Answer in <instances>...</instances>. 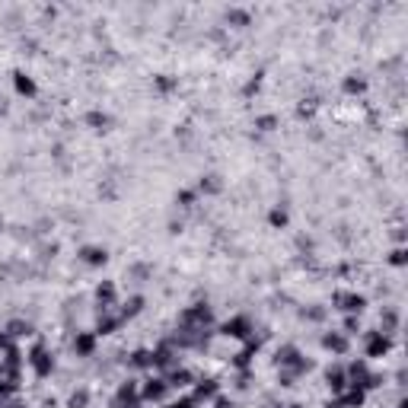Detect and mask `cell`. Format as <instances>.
Returning a JSON list of instances; mask_svg holds the SVG:
<instances>
[{
    "mask_svg": "<svg viewBox=\"0 0 408 408\" xmlns=\"http://www.w3.org/2000/svg\"><path fill=\"white\" fill-rule=\"evenodd\" d=\"M29 364L35 367V373H39V376H48V373H51V357L45 354V348H35L32 357H29Z\"/></svg>",
    "mask_w": 408,
    "mask_h": 408,
    "instance_id": "obj_1",
    "label": "cell"
},
{
    "mask_svg": "<svg viewBox=\"0 0 408 408\" xmlns=\"http://www.w3.org/2000/svg\"><path fill=\"white\" fill-rule=\"evenodd\" d=\"M335 300L344 303V309H348V313H361V309L367 306V297H361V294H338Z\"/></svg>",
    "mask_w": 408,
    "mask_h": 408,
    "instance_id": "obj_2",
    "label": "cell"
},
{
    "mask_svg": "<svg viewBox=\"0 0 408 408\" xmlns=\"http://www.w3.org/2000/svg\"><path fill=\"white\" fill-rule=\"evenodd\" d=\"M389 351V338L386 335H380V332H373L370 335V344H367V354L370 357H380V354H386Z\"/></svg>",
    "mask_w": 408,
    "mask_h": 408,
    "instance_id": "obj_3",
    "label": "cell"
},
{
    "mask_svg": "<svg viewBox=\"0 0 408 408\" xmlns=\"http://www.w3.org/2000/svg\"><path fill=\"white\" fill-rule=\"evenodd\" d=\"M223 332L233 335V338H246V335H249V322L246 319H233V322H227V325H223Z\"/></svg>",
    "mask_w": 408,
    "mask_h": 408,
    "instance_id": "obj_4",
    "label": "cell"
},
{
    "mask_svg": "<svg viewBox=\"0 0 408 408\" xmlns=\"http://www.w3.org/2000/svg\"><path fill=\"white\" fill-rule=\"evenodd\" d=\"M322 344H325L328 351H338V354H342L344 348H348V342H344V335H338V332H332V335H325V338H322Z\"/></svg>",
    "mask_w": 408,
    "mask_h": 408,
    "instance_id": "obj_5",
    "label": "cell"
},
{
    "mask_svg": "<svg viewBox=\"0 0 408 408\" xmlns=\"http://www.w3.org/2000/svg\"><path fill=\"white\" fill-rule=\"evenodd\" d=\"M106 258H108L106 249H93V246L83 249V261H86V265H106Z\"/></svg>",
    "mask_w": 408,
    "mask_h": 408,
    "instance_id": "obj_6",
    "label": "cell"
},
{
    "mask_svg": "<svg viewBox=\"0 0 408 408\" xmlns=\"http://www.w3.org/2000/svg\"><path fill=\"white\" fill-rule=\"evenodd\" d=\"M163 392H166V383L163 380H150L147 386H144V399H160Z\"/></svg>",
    "mask_w": 408,
    "mask_h": 408,
    "instance_id": "obj_7",
    "label": "cell"
},
{
    "mask_svg": "<svg viewBox=\"0 0 408 408\" xmlns=\"http://www.w3.org/2000/svg\"><path fill=\"white\" fill-rule=\"evenodd\" d=\"M328 386H332V392H342L348 383H344V373L342 370H328Z\"/></svg>",
    "mask_w": 408,
    "mask_h": 408,
    "instance_id": "obj_8",
    "label": "cell"
},
{
    "mask_svg": "<svg viewBox=\"0 0 408 408\" xmlns=\"http://www.w3.org/2000/svg\"><path fill=\"white\" fill-rule=\"evenodd\" d=\"M74 348L80 351V354H89V351H93V335H77Z\"/></svg>",
    "mask_w": 408,
    "mask_h": 408,
    "instance_id": "obj_9",
    "label": "cell"
},
{
    "mask_svg": "<svg viewBox=\"0 0 408 408\" xmlns=\"http://www.w3.org/2000/svg\"><path fill=\"white\" fill-rule=\"evenodd\" d=\"M16 89H20V93H26V96H32V93H35V83L29 80V77L16 74Z\"/></svg>",
    "mask_w": 408,
    "mask_h": 408,
    "instance_id": "obj_10",
    "label": "cell"
},
{
    "mask_svg": "<svg viewBox=\"0 0 408 408\" xmlns=\"http://www.w3.org/2000/svg\"><path fill=\"white\" fill-rule=\"evenodd\" d=\"M131 364L134 367H147V364H153V354H150V351H137V354L131 357Z\"/></svg>",
    "mask_w": 408,
    "mask_h": 408,
    "instance_id": "obj_11",
    "label": "cell"
},
{
    "mask_svg": "<svg viewBox=\"0 0 408 408\" xmlns=\"http://www.w3.org/2000/svg\"><path fill=\"white\" fill-rule=\"evenodd\" d=\"M188 380H192V373H188V370H175V373L169 376V383H172V386H188Z\"/></svg>",
    "mask_w": 408,
    "mask_h": 408,
    "instance_id": "obj_12",
    "label": "cell"
},
{
    "mask_svg": "<svg viewBox=\"0 0 408 408\" xmlns=\"http://www.w3.org/2000/svg\"><path fill=\"white\" fill-rule=\"evenodd\" d=\"M217 392V383L214 380H201L198 383V395H201V399H204V395H214Z\"/></svg>",
    "mask_w": 408,
    "mask_h": 408,
    "instance_id": "obj_13",
    "label": "cell"
},
{
    "mask_svg": "<svg viewBox=\"0 0 408 408\" xmlns=\"http://www.w3.org/2000/svg\"><path fill=\"white\" fill-rule=\"evenodd\" d=\"M89 402V395H86V389H80V392H74L70 395V408H83Z\"/></svg>",
    "mask_w": 408,
    "mask_h": 408,
    "instance_id": "obj_14",
    "label": "cell"
},
{
    "mask_svg": "<svg viewBox=\"0 0 408 408\" xmlns=\"http://www.w3.org/2000/svg\"><path fill=\"white\" fill-rule=\"evenodd\" d=\"M141 306H144V300H141V297H134V300L125 306V319H128V316H137V313H141Z\"/></svg>",
    "mask_w": 408,
    "mask_h": 408,
    "instance_id": "obj_15",
    "label": "cell"
},
{
    "mask_svg": "<svg viewBox=\"0 0 408 408\" xmlns=\"http://www.w3.org/2000/svg\"><path fill=\"white\" fill-rule=\"evenodd\" d=\"M344 89H348V93H364V89H367V83L351 77V80H344Z\"/></svg>",
    "mask_w": 408,
    "mask_h": 408,
    "instance_id": "obj_16",
    "label": "cell"
},
{
    "mask_svg": "<svg viewBox=\"0 0 408 408\" xmlns=\"http://www.w3.org/2000/svg\"><path fill=\"white\" fill-rule=\"evenodd\" d=\"M96 294H99V300H112V297H115V287H112V284H99V290H96Z\"/></svg>",
    "mask_w": 408,
    "mask_h": 408,
    "instance_id": "obj_17",
    "label": "cell"
},
{
    "mask_svg": "<svg viewBox=\"0 0 408 408\" xmlns=\"http://www.w3.org/2000/svg\"><path fill=\"white\" fill-rule=\"evenodd\" d=\"M89 125H96V128H99V131H102V128H106L108 125V118H106V115H99V112H93V115H89Z\"/></svg>",
    "mask_w": 408,
    "mask_h": 408,
    "instance_id": "obj_18",
    "label": "cell"
},
{
    "mask_svg": "<svg viewBox=\"0 0 408 408\" xmlns=\"http://www.w3.org/2000/svg\"><path fill=\"white\" fill-rule=\"evenodd\" d=\"M217 188H220L217 175H208V182H201V192H217Z\"/></svg>",
    "mask_w": 408,
    "mask_h": 408,
    "instance_id": "obj_19",
    "label": "cell"
},
{
    "mask_svg": "<svg viewBox=\"0 0 408 408\" xmlns=\"http://www.w3.org/2000/svg\"><path fill=\"white\" fill-rule=\"evenodd\" d=\"M10 332H13V335H29V322H13Z\"/></svg>",
    "mask_w": 408,
    "mask_h": 408,
    "instance_id": "obj_20",
    "label": "cell"
},
{
    "mask_svg": "<svg viewBox=\"0 0 408 408\" xmlns=\"http://www.w3.org/2000/svg\"><path fill=\"white\" fill-rule=\"evenodd\" d=\"M271 223H275V227H284V223H287V214H284V211H275V214H271Z\"/></svg>",
    "mask_w": 408,
    "mask_h": 408,
    "instance_id": "obj_21",
    "label": "cell"
},
{
    "mask_svg": "<svg viewBox=\"0 0 408 408\" xmlns=\"http://www.w3.org/2000/svg\"><path fill=\"white\" fill-rule=\"evenodd\" d=\"M258 128H261V131H271V128H275V118H271V115L258 118Z\"/></svg>",
    "mask_w": 408,
    "mask_h": 408,
    "instance_id": "obj_22",
    "label": "cell"
},
{
    "mask_svg": "<svg viewBox=\"0 0 408 408\" xmlns=\"http://www.w3.org/2000/svg\"><path fill=\"white\" fill-rule=\"evenodd\" d=\"M392 265H405V252H402V249L392 252Z\"/></svg>",
    "mask_w": 408,
    "mask_h": 408,
    "instance_id": "obj_23",
    "label": "cell"
},
{
    "mask_svg": "<svg viewBox=\"0 0 408 408\" xmlns=\"http://www.w3.org/2000/svg\"><path fill=\"white\" fill-rule=\"evenodd\" d=\"M169 408H192V402L185 399V402H175V405H169Z\"/></svg>",
    "mask_w": 408,
    "mask_h": 408,
    "instance_id": "obj_24",
    "label": "cell"
},
{
    "mask_svg": "<svg viewBox=\"0 0 408 408\" xmlns=\"http://www.w3.org/2000/svg\"><path fill=\"white\" fill-rule=\"evenodd\" d=\"M290 408H303V405H290Z\"/></svg>",
    "mask_w": 408,
    "mask_h": 408,
    "instance_id": "obj_25",
    "label": "cell"
},
{
    "mask_svg": "<svg viewBox=\"0 0 408 408\" xmlns=\"http://www.w3.org/2000/svg\"><path fill=\"white\" fill-rule=\"evenodd\" d=\"M13 408H22V405H13Z\"/></svg>",
    "mask_w": 408,
    "mask_h": 408,
    "instance_id": "obj_26",
    "label": "cell"
}]
</instances>
